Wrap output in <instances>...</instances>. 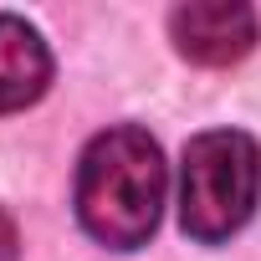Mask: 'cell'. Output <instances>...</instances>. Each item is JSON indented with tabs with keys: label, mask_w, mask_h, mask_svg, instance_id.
I'll list each match as a JSON object with an SVG mask.
<instances>
[{
	"label": "cell",
	"mask_w": 261,
	"mask_h": 261,
	"mask_svg": "<svg viewBox=\"0 0 261 261\" xmlns=\"http://www.w3.org/2000/svg\"><path fill=\"white\" fill-rule=\"evenodd\" d=\"M261 200V149L241 128H210L185 144L179 164V225L200 246L230 241Z\"/></svg>",
	"instance_id": "obj_2"
},
{
	"label": "cell",
	"mask_w": 261,
	"mask_h": 261,
	"mask_svg": "<svg viewBox=\"0 0 261 261\" xmlns=\"http://www.w3.org/2000/svg\"><path fill=\"white\" fill-rule=\"evenodd\" d=\"M21 256V236H16V220L0 210V261H16Z\"/></svg>",
	"instance_id": "obj_5"
},
{
	"label": "cell",
	"mask_w": 261,
	"mask_h": 261,
	"mask_svg": "<svg viewBox=\"0 0 261 261\" xmlns=\"http://www.w3.org/2000/svg\"><path fill=\"white\" fill-rule=\"evenodd\" d=\"M174 51L195 67H230L256 46V11L241 0H195L169 16Z\"/></svg>",
	"instance_id": "obj_3"
},
{
	"label": "cell",
	"mask_w": 261,
	"mask_h": 261,
	"mask_svg": "<svg viewBox=\"0 0 261 261\" xmlns=\"http://www.w3.org/2000/svg\"><path fill=\"white\" fill-rule=\"evenodd\" d=\"M51 82V51L36 26L21 16H0V113L31 108Z\"/></svg>",
	"instance_id": "obj_4"
},
{
	"label": "cell",
	"mask_w": 261,
	"mask_h": 261,
	"mask_svg": "<svg viewBox=\"0 0 261 261\" xmlns=\"http://www.w3.org/2000/svg\"><path fill=\"white\" fill-rule=\"evenodd\" d=\"M169 169L144 128L123 123L97 134L77 164V220L108 251H139L164 215Z\"/></svg>",
	"instance_id": "obj_1"
}]
</instances>
